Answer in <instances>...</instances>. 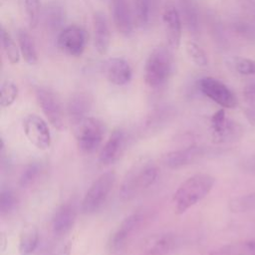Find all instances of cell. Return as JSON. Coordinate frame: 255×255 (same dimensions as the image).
Instances as JSON below:
<instances>
[{"label":"cell","mask_w":255,"mask_h":255,"mask_svg":"<svg viewBox=\"0 0 255 255\" xmlns=\"http://www.w3.org/2000/svg\"><path fill=\"white\" fill-rule=\"evenodd\" d=\"M215 178L207 173H197L185 179L173 195L175 212L183 214L202 200L213 188Z\"/></svg>","instance_id":"cell-1"},{"label":"cell","mask_w":255,"mask_h":255,"mask_svg":"<svg viewBox=\"0 0 255 255\" xmlns=\"http://www.w3.org/2000/svg\"><path fill=\"white\" fill-rule=\"evenodd\" d=\"M87 32L78 25H70L64 28L57 38L58 49L72 57H80L87 45Z\"/></svg>","instance_id":"cell-8"},{"label":"cell","mask_w":255,"mask_h":255,"mask_svg":"<svg viewBox=\"0 0 255 255\" xmlns=\"http://www.w3.org/2000/svg\"><path fill=\"white\" fill-rule=\"evenodd\" d=\"M243 95L246 102L249 103L251 106L255 107V84H251L245 87L243 91Z\"/></svg>","instance_id":"cell-36"},{"label":"cell","mask_w":255,"mask_h":255,"mask_svg":"<svg viewBox=\"0 0 255 255\" xmlns=\"http://www.w3.org/2000/svg\"><path fill=\"white\" fill-rule=\"evenodd\" d=\"M171 114L166 110H156L147 117L145 122V129L148 131H155L161 128L165 123L168 122Z\"/></svg>","instance_id":"cell-30"},{"label":"cell","mask_w":255,"mask_h":255,"mask_svg":"<svg viewBox=\"0 0 255 255\" xmlns=\"http://www.w3.org/2000/svg\"><path fill=\"white\" fill-rule=\"evenodd\" d=\"M151 3L150 0H134L133 3V18L138 26H145L150 19Z\"/></svg>","instance_id":"cell-27"},{"label":"cell","mask_w":255,"mask_h":255,"mask_svg":"<svg viewBox=\"0 0 255 255\" xmlns=\"http://www.w3.org/2000/svg\"><path fill=\"white\" fill-rule=\"evenodd\" d=\"M92 107V100L85 93H77L73 95L68 102V115L73 124L79 125L88 117Z\"/></svg>","instance_id":"cell-20"},{"label":"cell","mask_w":255,"mask_h":255,"mask_svg":"<svg viewBox=\"0 0 255 255\" xmlns=\"http://www.w3.org/2000/svg\"><path fill=\"white\" fill-rule=\"evenodd\" d=\"M245 115L248 119V121L252 124V125H255V109H252V108H249L245 111Z\"/></svg>","instance_id":"cell-38"},{"label":"cell","mask_w":255,"mask_h":255,"mask_svg":"<svg viewBox=\"0 0 255 255\" xmlns=\"http://www.w3.org/2000/svg\"><path fill=\"white\" fill-rule=\"evenodd\" d=\"M157 167L151 162H142L135 165L127 173L120 189L124 200H130L144 189L151 186L157 178Z\"/></svg>","instance_id":"cell-3"},{"label":"cell","mask_w":255,"mask_h":255,"mask_svg":"<svg viewBox=\"0 0 255 255\" xmlns=\"http://www.w3.org/2000/svg\"><path fill=\"white\" fill-rule=\"evenodd\" d=\"M18 95V86L13 81H4L0 88V106L2 108H9L17 100Z\"/></svg>","instance_id":"cell-25"},{"label":"cell","mask_w":255,"mask_h":255,"mask_svg":"<svg viewBox=\"0 0 255 255\" xmlns=\"http://www.w3.org/2000/svg\"><path fill=\"white\" fill-rule=\"evenodd\" d=\"M104 74L107 80L115 86H125L130 82L132 77L130 65L120 57L109 58L104 63Z\"/></svg>","instance_id":"cell-15"},{"label":"cell","mask_w":255,"mask_h":255,"mask_svg":"<svg viewBox=\"0 0 255 255\" xmlns=\"http://www.w3.org/2000/svg\"><path fill=\"white\" fill-rule=\"evenodd\" d=\"M39 243V231L35 225H26L19 237L18 250L20 255H31L36 250Z\"/></svg>","instance_id":"cell-22"},{"label":"cell","mask_w":255,"mask_h":255,"mask_svg":"<svg viewBox=\"0 0 255 255\" xmlns=\"http://www.w3.org/2000/svg\"><path fill=\"white\" fill-rule=\"evenodd\" d=\"M42 170V166L39 162H31L23 169L19 177V186L26 188L33 184L39 177Z\"/></svg>","instance_id":"cell-28"},{"label":"cell","mask_w":255,"mask_h":255,"mask_svg":"<svg viewBox=\"0 0 255 255\" xmlns=\"http://www.w3.org/2000/svg\"><path fill=\"white\" fill-rule=\"evenodd\" d=\"M210 255H255V253L251 240H246L224 245L216 250H213Z\"/></svg>","instance_id":"cell-24"},{"label":"cell","mask_w":255,"mask_h":255,"mask_svg":"<svg viewBox=\"0 0 255 255\" xmlns=\"http://www.w3.org/2000/svg\"><path fill=\"white\" fill-rule=\"evenodd\" d=\"M116 182V173L106 171L98 176L87 190L82 202L81 211L84 214L97 212L106 202Z\"/></svg>","instance_id":"cell-4"},{"label":"cell","mask_w":255,"mask_h":255,"mask_svg":"<svg viewBox=\"0 0 255 255\" xmlns=\"http://www.w3.org/2000/svg\"><path fill=\"white\" fill-rule=\"evenodd\" d=\"M105 131L106 127L101 120L87 117L77 125L76 140L79 149L84 153L96 151L103 141Z\"/></svg>","instance_id":"cell-5"},{"label":"cell","mask_w":255,"mask_h":255,"mask_svg":"<svg viewBox=\"0 0 255 255\" xmlns=\"http://www.w3.org/2000/svg\"><path fill=\"white\" fill-rule=\"evenodd\" d=\"M40 0H24V9L30 29H35L39 22Z\"/></svg>","instance_id":"cell-32"},{"label":"cell","mask_w":255,"mask_h":255,"mask_svg":"<svg viewBox=\"0 0 255 255\" xmlns=\"http://www.w3.org/2000/svg\"><path fill=\"white\" fill-rule=\"evenodd\" d=\"M173 71V57L165 47L154 48L147 56L144 68V83L152 89L163 86L170 78Z\"/></svg>","instance_id":"cell-2"},{"label":"cell","mask_w":255,"mask_h":255,"mask_svg":"<svg viewBox=\"0 0 255 255\" xmlns=\"http://www.w3.org/2000/svg\"><path fill=\"white\" fill-rule=\"evenodd\" d=\"M177 237L172 233H160L148 237L144 243L146 255H166L175 249Z\"/></svg>","instance_id":"cell-19"},{"label":"cell","mask_w":255,"mask_h":255,"mask_svg":"<svg viewBox=\"0 0 255 255\" xmlns=\"http://www.w3.org/2000/svg\"><path fill=\"white\" fill-rule=\"evenodd\" d=\"M93 44L100 55H106L111 45V30L107 16L102 11H96L93 15Z\"/></svg>","instance_id":"cell-16"},{"label":"cell","mask_w":255,"mask_h":255,"mask_svg":"<svg viewBox=\"0 0 255 255\" xmlns=\"http://www.w3.org/2000/svg\"><path fill=\"white\" fill-rule=\"evenodd\" d=\"M198 88L211 101L226 109L237 106V99L233 92L221 81L213 77H204L199 80Z\"/></svg>","instance_id":"cell-9"},{"label":"cell","mask_w":255,"mask_h":255,"mask_svg":"<svg viewBox=\"0 0 255 255\" xmlns=\"http://www.w3.org/2000/svg\"><path fill=\"white\" fill-rule=\"evenodd\" d=\"M17 205V198L15 193L6 187H2L0 191V213L1 216L9 215L14 211Z\"/></svg>","instance_id":"cell-31"},{"label":"cell","mask_w":255,"mask_h":255,"mask_svg":"<svg viewBox=\"0 0 255 255\" xmlns=\"http://www.w3.org/2000/svg\"><path fill=\"white\" fill-rule=\"evenodd\" d=\"M35 97L43 114L49 123L57 129L65 128V116L62 103L58 95L47 87H37Z\"/></svg>","instance_id":"cell-6"},{"label":"cell","mask_w":255,"mask_h":255,"mask_svg":"<svg viewBox=\"0 0 255 255\" xmlns=\"http://www.w3.org/2000/svg\"><path fill=\"white\" fill-rule=\"evenodd\" d=\"M180 7L183 13V17L186 20H190L195 18L196 15V9L193 3V0H179Z\"/></svg>","instance_id":"cell-34"},{"label":"cell","mask_w":255,"mask_h":255,"mask_svg":"<svg viewBox=\"0 0 255 255\" xmlns=\"http://www.w3.org/2000/svg\"><path fill=\"white\" fill-rule=\"evenodd\" d=\"M71 249H72V242L68 241L61 247H59L55 252H53L51 255H71Z\"/></svg>","instance_id":"cell-37"},{"label":"cell","mask_w":255,"mask_h":255,"mask_svg":"<svg viewBox=\"0 0 255 255\" xmlns=\"http://www.w3.org/2000/svg\"><path fill=\"white\" fill-rule=\"evenodd\" d=\"M112 17L116 29L123 36L128 37L133 31L134 18L126 0H112Z\"/></svg>","instance_id":"cell-17"},{"label":"cell","mask_w":255,"mask_h":255,"mask_svg":"<svg viewBox=\"0 0 255 255\" xmlns=\"http://www.w3.org/2000/svg\"><path fill=\"white\" fill-rule=\"evenodd\" d=\"M17 42L21 56L28 65H35L38 62V52L36 44L31 35L23 29L17 32Z\"/></svg>","instance_id":"cell-21"},{"label":"cell","mask_w":255,"mask_h":255,"mask_svg":"<svg viewBox=\"0 0 255 255\" xmlns=\"http://www.w3.org/2000/svg\"><path fill=\"white\" fill-rule=\"evenodd\" d=\"M211 129L213 140L217 143L238 140L243 134L242 127L238 123L226 118L223 109L218 110L211 117Z\"/></svg>","instance_id":"cell-10"},{"label":"cell","mask_w":255,"mask_h":255,"mask_svg":"<svg viewBox=\"0 0 255 255\" xmlns=\"http://www.w3.org/2000/svg\"><path fill=\"white\" fill-rule=\"evenodd\" d=\"M77 218L76 205L71 202H65L58 207L52 219V229L55 235L62 236L67 234L74 226Z\"/></svg>","instance_id":"cell-18"},{"label":"cell","mask_w":255,"mask_h":255,"mask_svg":"<svg viewBox=\"0 0 255 255\" xmlns=\"http://www.w3.org/2000/svg\"><path fill=\"white\" fill-rule=\"evenodd\" d=\"M144 220L145 216L140 211L133 212L127 216L116 229V231L111 235L108 242L109 250L113 253H116L124 249L128 242L140 229V226Z\"/></svg>","instance_id":"cell-7"},{"label":"cell","mask_w":255,"mask_h":255,"mask_svg":"<svg viewBox=\"0 0 255 255\" xmlns=\"http://www.w3.org/2000/svg\"><path fill=\"white\" fill-rule=\"evenodd\" d=\"M1 43L7 60L12 65L18 64L21 57L19 46L16 44L14 38L11 36L9 31L6 30L3 26L1 27Z\"/></svg>","instance_id":"cell-23"},{"label":"cell","mask_w":255,"mask_h":255,"mask_svg":"<svg viewBox=\"0 0 255 255\" xmlns=\"http://www.w3.org/2000/svg\"><path fill=\"white\" fill-rule=\"evenodd\" d=\"M235 30L240 35L246 38H254L255 37V27L246 22L235 23Z\"/></svg>","instance_id":"cell-35"},{"label":"cell","mask_w":255,"mask_h":255,"mask_svg":"<svg viewBox=\"0 0 255 255\" xmlns=\"http://www.w3.org/2000/svg\"><path fill=\"white\" fill-rule=\"evenodd\" d=\"M127 146V133L123 128H116L103 145L100 151L99 160L102 164L108 165L116 162L125 152Z\"/></svg>","instance_id":"cell-14"},{"label":"cell","mask_w":255,"mask_h":255,"mask_svg":"<svg viewBox=\"0 0 255 255\" xmlns=\"http://www.w3.org/2000/svg\"><path fill=\"white\" fill-rule=\"evenodd\" d=\"M23 129L28 140L37 148L45 150L51 145V133L47 123L39 116L31 114L23 119Z\"/></svg>","instance_id":"cell-11"},{"label":"cell","mask_w":255,"mask_h":255,"mask_svg":"<svg viewBox=\"0 0 255 255\" xmlns=\"http://www.w3.org/2000/svg\"><path fill=\"white\" fill-rule=\"evenodd\" d=\"M161 20L169 48L177 50L181 44L182 21L181 14L174 4L168 2L163 6Z\"/></svg>","instance_id":"cell-12"},{"label":"cell","mask_w":255,"mask_h":255,"mask_svg":"<svg viewBox=\"0 0 255 255\" xmlns=\"http://www.w3.org/2000/svg\"><path fill=\"white\" fill-rule=\"evenodd\" d=\"M233 66L235 70L245 76L254 75L255 74V61L247 58L237 57L233 60Z\"/></svg>","instance_id":"cell-33"},{"label":"cell","mask_w":255,"mask_h":255,"mask_svg":"<svg viewBox=\"0 0 255 255\" xmlns=\"http://www.w3.org/2000/svg\"><path fill=\"white\" fill-rule=\"evenodd\" d=\"M229 209L233 212H246L255 210V193L245 194L233 198L229 202Z\"/></svg>","instance_id":"cell-29"},{"label":"cell","mask_w":255,"mask_h":255,"mask_svg":"<svg viewBox=\"0 0 255 255\" xmlns=\"http://www.w3.org/2000/svg\"><path fill=\"white\" fill-rule=\"evenodd\" d=\"M186 55L189 60L197 67L203 68L208 65V58L204 50L195 42L187 41L184 45Z\"/></svg>","instance_id":"cell-26"},{"label":"cell","mask_w":255,"mask_h":255,"mask_svg":"<svg viewBox=\"0 0 255 255\" xmlns=\"http://www.w3.org/2000/svg\"><path fill=\"white\" fill-rule=\"evenodd\" d=\"M209 153L208 147L193 144L166 153L163 156V163L171 169H177L198 162Z\"/></svg>","instance_id":"cell-13"}]
</instances>
